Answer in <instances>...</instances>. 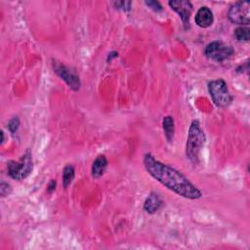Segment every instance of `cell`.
I'll use <instances>...</instances> for the list:
<instances>
[{
  "label": "cell",
  "mask_w": 250,
  "mask_h": 250,
  "mask_svg": "<svg viewBox=\"0 0 250 250\" xmlns=\"http://www.w3.org/2000/svg\"><path fill=\"white\" fill-rule=\"evenodd\" d=\"M143 163L152 178L178 196L189 200H199L202 197V193L184 174L155 159L152 154L146 153Z\"/></svg>",
  "instance_id": "6da1fadb"
},
{
  "label": "cell",
  "mask_w": 250,
  "mask_h": 250,
  "mask_svg": "<svg viewBox=\"0 0 250 250\" xmlns=\"http://www.w3.org/2000/svg\"><path fill=\"white\" fill-rule=\"evenodd\" d=\"M206 141V137L204 131L200 126V122L199 120H193L189 129L187 145H186V155L187 158L193 164L200 163V154L201 149L204 146Z\"/></svg>",
  "instance_id": "7a4b0ae2"
},
{
  "label": "cell",
  "mask_w": 250,
  "mask_h": 250,
  "mask_svg": "<svg viewBox=\"0 0 250 250\" xmlns=\"http://www.w3.org/2000/svg\"><path fill=\"white\" fill-rule=\"evenodd\" d=\"M33 168V155L30 150H27L20 160H10L7 162L8 175L17 181L28 178Z\"/></svg>",
  "instance_id": "3957f363"
},
{
  "label": "cell",
  "mask_w": 250,
  "mask_h": 250,
  "mask_svg": "<svg viewBox=\"0 0 250 250\" xmlns=\"http://www.w3.org/2000/svg\"><path fill=\"white\" fill-rule=\"evenodd\" d=\"M208 92L214 104L219 108L229 107L233 100L226 81L223 79L210 81L208 83Z\"/></svg>",
  "instance_id": "277c9868"
},
{
  "label": "cell",
  "mask_w": 250,
  "mask_h": 250,
  "mask_svg": "<svg viewBox=\"0 0 250 250\" xmlns=\"http://www.w3.org/2000/svg\"><path fill=\"white\" fill-rule=\"evenodd\" d=\"M233 48L222 40L212 41L211 43L207 44L204 50V55L208 59L220 63L231 58L233 55Z\"/></svg>",
  "instance_id": "5b68a950"
},
{
  "label": "cell",
  "mask_w": 250,
  "mask_h": 250,
  "mask_svg": "<svg viewBox=\"0 0 250 250\" xmlns=\"http://www.w3.org/2000/svg\"><path fill=\"white\" fill-rule=\"evenodd\" d=\"M52 65L54 72L67 83L69 88H71L73 91H78L80 89L81 82L75 70L55 61H53Z\"/></svg>",
  "instance_id": "8992f818"
},
{
  "label": "cell",
  "mask_w": 250,
  "mask_h": 250,
  "mask_svg": "<svg viewBox=\"0 0 250 250\" xmlns=\"http://www.w3.org/2000/svg\"><path fill=\"white\" fill-rule=\"evenodd\" d=\"M250 4L248 1H239L231 6L228 12L229 20L235 25L248 26L250 23Z\"/></svg>",
  "instance_id": "52a82bcc"
},
{
  "label": "cell",
  "mask_w": 250,
  "mask_h": 250,
  "mask_svg": "<svg viewBox=\"0 0 250 250\" xmlns=\"http://www.w3.org/2000/svg\"><path fill=\"white\" fill-rule=\"evenodd\" d=\"M170 8L181 18L185 30L190 29V18L193 12V5L188 0H171L168 2Z\"/></svg>",
  "instance_id": "ba28073f"
},
{
  "label": "cell",
  "mask_w": 250,
  "mask_h": 250,
  "mask_svg": "<svg viewBox=\"0 0 250 250\" xmlns=\"http://www.w3.org/2000/svg\"><path fill=\"white\" fill-rule=\"evenodd\" d=\"M195 22L200 28H202V29L209 28L210 26H212L214 22V16L212 11L206 6L200 7L196 14Z\"/></svg>",
  "instance_id": "9c48e42d"
},
{
  "label": "cell",
  "mask_w": 250,
  "mask_h": 250,
  "mask_svg": "<svg viewBox=\"0 0 250 250\" xmlns=\"http://www.w3.org/2000/svg\"><path fill=\"white\" fill-rule=\"evenodd\" d=\"M107 167H108L107 157L104 154L98 155L92 164V168H91L92 177L94 179L101 178L105 174Z\"/></svg>",
  "instance_id": "30bf717a"
},
{
  "label": "cell",
  "mask_w": 250,
  "mask_h": 250,
  "mask_svg": "<svg viewBox=\"0 0 250 250\" xmlns=\"http://www.w3.org/2000/svg\"><path fill=\"white\" fill-rule=\"evenodd\" d=\"M162 203L163 201L159 197V195L155 193H150L144 203V209L149 214H154L160 209V207L162 206Z\"/></svg>",
  "instance_id": "8fae6325"
},
{
  "label": "cell",
  "mask_w": 250,
  "mask_h": 250,
  "mask_svg": "<svg viewBox=\"0 0 250 250\" xmlns=\"http://www.w3.org/2000/svg\"><path fill=\"white\" fill-rule=\"evenodd\" d=\"M162 127L165 134V138L169 143H171L174 139L175 134V121L171 116L165 117L162 120Z\"/></svg>",
  "instance_id": "7c38bea8"
},
{
  "label": "cell",
  "mask_w": 250,
  "mask_h": 250,
  "mask_svg": "<svg viewBox=\"0 0 250 250\" xmlns=\"http://www.w3.org/2000/svg\"><path fill=\"white\" fill-rule=\"evenodd\" d=\"M75 176V170L72 165H67L63 171V186L65 189H67L68 186L72 183Z\"/></svg>",
  "instance_id": "4fadbf2b"
},
{
  "label": "cell",
  "mask_w": 250,
  "mask_h": 250,
  "mask_svg": "<svg viewBox=\"0 0 250 250\" xmlns=\"http://www.w3.org/2000/svg\"><path fill=\"white\" fill-rule=\"evenodd\" d=\"M234 36L238 41H248L250 39V30L247 27H239L234 31Z\"/></svg>",
  "instance_id": "5bb4252c"
},
{
  "label": "cell",
  "mask_w": 250,
  "mask_h": 250,
  "mask_svg": "<svg viewBox=\"0 0 250 250\" xmlns=\"http://www.w3.org/2000/svg\"><path fill=\"white\" fill-rule=\"evenodd\" d=\"M20 127V119L18 117H14L8 123V129L12 134H15Z\"/></svg>",
  "instance_id": "9a60e30c"
},
{
  "label": "cell",
  "mask_w": 250,
  "mask_h": 250,
  "mask_svg": "<svg viewBox=\"0 0 250 250\" xmlns=\"http://www.w3.org/2000/svg\"><path fill=\"white\" fill-rule=\"evenodd\" d=\"M12 192V187L5 182H1L0 184V195H1L2 198H5L7 196H9Z\"/></svg>",
  "instance_id": "2e32d148"
},
{
  "label": "cell",
  "mask_w": 250,
  "mask_h": 250,
  "mask_svg": "<svg viewBox=\"0 0 250 250\" xmlns=\"http://www.w3.org/2000/svg\"><path fill=\"white\" fill-rule=\"evenodd\" d=\"M131 2L130 1H120V2H115L114 5L116 6L117 9L122 10L124 12L130 11L131 10Z\"/></svg>",
  "instance_id": "e0dca14e"
},
{
  "label": "cell",
  "mask_w": 250,
  "mask_h": 250,
  "mask_svg": "<svg viewBox=\"0 0 250 250\" xmlns=\"http://www.w3.org/2000/svg\"><path fill=\"white\" fill-rule=\"evenodd\" d=\"M145 4L151 9L154 12H160L162 11V6L160 5V3L158 1H146Z\"/></svg>",
  "instance_id": "ac0fdd59"
},
{
  "label": "cell",
  "mask_w": 250,
  "mask_h": 250,
  "mask_svg": "<svg viewBox=\"0 0 250 250\" xmlns=\"http://www.w3.org/2000/svg\"><path fill=\"white\" fill-rule=\"evenodd\" d=\"M55 189H56V181L52 180V181L50 182V184L48 185V192H49V193H52Z\"/></svg>",
  "instance_id": "d6986e66"
},
{
  "label": "cell",
  "mask_w": 250,
  "mask_h": 250,
  "mask_svg": "<svg viewBox=\"0 0 250 250\" xmlns=\"http://www.w3.org/2000/svg\"><path fill=\"white\" fill-rule=\"evenodd\" d=\"M117 57H118V53L117 52H111L110 54H109V56H108V62L109 61H112L114 58H117Z\"/></svg>",
  "instance_id": "ffe728a7"
},
{
  "label": "cell",
  "mask_w": 250,
  "mask_h": 250,
  "mask_svg": "<svg viewBox=\"0 0 250 250\" xmlns=\"http://www.w3.org/2000/svg\"><path fill=\"white\" fill-rule=\"evenodd\" d=\"M1 137H2L1 143H3V142H4V132H3V131H1Z\"/></svg>",
  "instance_id": "44dd1931"
}]
</instances>
